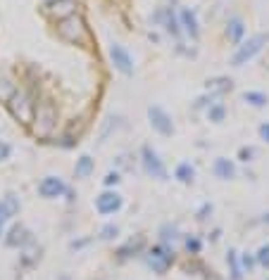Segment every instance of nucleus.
<instances>
[{"label":"nucleus","mask_w":269,"mask_h":280,"mask_svg":"<svg viewBox=\"0 0 269 280\" xmlns=\"http://www.w3.org/2000/svg\"><path fill=\"white\" fill-rule=\"evenodd\" d=\"M141 162H143V169H145V173H148V176H152V178H158V180H167V178H169L167 166L162 164L160 155L150 148V145H145V148L141 150Z\"/></svg>","instance_id":"obj_5"},{"label":"nucleus","mask_w":269,"mask_h":280,"mask_svg":"<svg viewBox=\"0 0 269 280\" xmlns=\"http://www.w3.org/2000/svg\"><path fill=\"white\" fill-rule=\"evenodd\" d=\"M160 19H162L165 29L172 33V36H179V31H181V29H179V19L174 17V12H172V10H165V12L160 15Z\"/></svg>","instance_id":"obj_17"},{"label":"nucleus","mask_w":269,"mask_h":280,"mask_svg":"<svg viewBox=\"0 0 269 280\" xmlns=\"http://www.w3.org/2000/svg\"><path fill=\"white\" fill-rule=\"evenodd\" d=\"M17 211H19V200H17L15 195H8L3 202H0V235H3V228L8 223L10 218L15 216Z\"/></svg>","instance_id":"obj_12"},{"label":"nucleus","mask_w":269,"mask_h":280,"mask_svg":"<svg viewBox=\"0 0 269 280\" xmlns=\"http://www.w3.org/2000/svg\"><path fill=\"white\" fill-rule=\"evenodd\" d=\"M93 169H95L93 159L88 155H81L79 159H76V164H74V176H76V178H88V176L93 173Z\"/></svg>","instance_id":"obj_15"},{"label":"nucleus","mask_w":269,"mask_h":280,"mask_svg":"<svg viewBox=\"0 0 269 280\" xmlns=\"http://www.w3.org/2000/svg\"><path fill=\"white\" fill-rule=\"evenodd\" d=\"M212 171L217 178L222 180H231L234 176H236V166H234V162H229V159H224V157H219V159H214V166Z\"/></svg>","instance_id":"obj_14"},{"label":"nucleus","mask_w":269,"mask_h":280,"mask_svg":"<svg viewBox=\"0 0 269 280\" xmlns=\"http://www.w3.org/2000/svg\"><path fill=\"white\" fill-rule=\"evenodd\" d=\"M267 40H269V36H264V33L250 36L246 43H241V45H238V50L234 53V57H231V64H234V67H243V64H248L255 55L264 48V43H267Z\"/></svg>","instance_id":"obj_4"},{"label":"nucleus","mask_w":269,"mask_h":280,"mask_svg":"<svg viewBox=\"0 0 269 280\" xmlns=\"http://www.w3.org/2000/svg\"><path fill=\"white\" fill-rule=\"evenodd\" d=\"M226 261L231 264V280H241V266H238V254L234 252V249H229V257H226Z\"/></svg>","instance_id":"obj_20"},{"label":"nucleus","mask_w":269,"mask_h":280,"mask_svg":"<svg viewBox=\"0 0 269 280\" xmlns=\"http://www.w3.org/2000/svg\"><path fill=\"white\" fill-rule=\"evenodd\" d=\"M8 109H10V114H12L17 121L31 126L33 114H36V102L31 100V95H29V93H24V90H15V95L8 100Z\"/></svg>","instance_id":"obj_2"},{"label":"nucleus","mask_w":269,"mask_h":280,"mask_svg":"<svg viewBox=\"0 0 269 280\" xmlns=\"http://www.w3.org/2000/svg\"><path fill=\"white\" fill-rule=\"evenodd\" d=\"M179 26H183V31L188 33L190 38H198L200 36V29H198V17L190 8H181L179 12Z\"/></svg>","instance_id":"obj_11"},{"label":"nucleus","mask_w":269,"mask_h":280,"mask_svg":"<svg viewBox=\"0 0 269 280\" xmlns=\"http://www.w3.org/2000/svg\"><path fill=\"white\" fill-rule=\"evenodd\" d=\"M207 117H210V121L219 124V121L224 119V107H222V105H212V107L207 109Z\"/></svg>","instance_id":"obj_21"},{"label":"nucleus","mask_w":269,"mask_h":280,"mask_svg":"<svg viewBox=\"0 0 269 280\" xmlns=\"http://www.w3.org/2000/svg\"><path fill=\"white\" fill-rule=\"evenodd\" d=\"M117 233H119L117 226H105L103 230H100V238H103V240H112V238H117Z\"/></svg>","instance_id":"obj_23"},{"label":"nucleus","mask_w":269,"mask_h":280,"mask_svg":"<svg viewBox=\"0 0 269 280\" xmlns=\"http://www.w3.org/2000/svg\"><path fill=\"white\" fill-rule=\"evenodd\" d=\"M74 8H76L74 0H60V3H50V5H46V15H50V17L57 15V19H64V17L74 15Z\"/></svg>","instance_id":"obj_13"},{"label":"nucleus","mask_w":269,"mask_h":280,"mask_svg":"<svg viewBox=\"0 0 269 280\" xmlns=\"http://www.w3.org/2000/svg\"><path fill=\"white\" fill-rule=\"evenodd\" d=\"M186 249L193 252V254H198V252H200V242L196 240V238H188V240H186Z\"/></svg>","instance_id":"obj_25"},{"label":"nucleus","mask_w":269,"mask_h":280,"mask_svg":"<svg viewBox=\"0 0 269 280\" xmlns=\"http://www.w3.org/2000/svg\"><path fill=\"white\" fill-rule=\"evenodd\" d=\"M255 152H253V148H243L241 150V159H243V162H250V157H253Z\"/></svg>","instance_id":"obj_28"},{"label":"nucleus","mask_w":269,"mask_h":280,"mask_svg":"<svg viewBox=\"0 0 269 280\" xmlns=\"http://www.w3.org/2000/svg\"><path fill=\"white\" fill-rule=\"evenodd\" d=\"M10 152H12V148H10L8 143H3V140H0V162H5V159L10 157Z\"/></svg>","instance_id":"obj_26"},{"label":"nucleus","mask_w":269,"mask_h":280,"mask_svg":"<svg viewBox=\"0 0 269 280\" xmlns=\"http://www.w3.org/2000/svg\"><path fill=\"white\" fill-rule=\"evenodd\" d=\"M39 193L41 197H46V200H55V197H62L67 193V185H64L62 178H57V176H46V178L39 183Z\"/></svg>","instance_id":"obj_8"},{"label":"nucleus","mask_w":269,"mask_h":280,"mask_svg":"<svg viewBox=\"0 0 269 280\" xmlns=\"http://www.w3.org/2000/svg\"><path fill=\"white\" fill-rule=\"evenodd\" d=\"M148 119H150V126L160 135H172V133H174L172 117H169L162 107H158V105H150V107H148Z\"/></svg>","instance_id":"obj_6"},{"label":"nucleus","mask_w":269,"mask_h":280,"mask_svg":"<svg viewBox=\"0 0 269 280\" xmlns=\"http://www.w3.org/2000/svg\"><path fill=\"white\" fill-rule=\"evenodd\" d=\"M241 264H243V271L246 273H253V266H255V261H253V257H248V252L241 257Z\"/></svg>","instance_id":"obj_24"},{"label":"nucleus","mask_w":269,"mask_h":280,"mask_svg":"<svg viewBox=\"0 0 269 280\" xmlns=\"http://www.w3.org/2000/svg\"><path fill=\"white\" fill-rule=\"evenodd\" d=\"M243 33H246V26H243V22H241L238 17H231L229 24H226V36H229V40H231V43H241Z\"/></svg>","instance_id":"obj_16"},{"label":"nucleus","mask_w":269,"mask_h":280,"mask_svg":"<svg viewBox=\"0 0 269 280\" xmlns=\"http://www.w3.org/2000/svg\"><path fill=\"white\" fill-rule=\"evenodd\" d=\"M243 100H246L248 105H253V107H267L269 105V98L264 93H260V90H248V93H243Z\"/></svg>","instance_id":"obj_19"},{"label":"nucleus","mask_w":269,"mask_h":280,"mask_svg":"<svg viewBox=\"0 0 269 280\" xmlns=\"http://www.w3.org/2000/svg\"><path fill=\"white\" fill-rule=\"evenodd\" d=\"M119 183V173L114 171V173H107V176H105V185H117Z\"/></svg>","instance_id":"obj_27"},{"label":"nucleus","mask_w":269,"mask_h":280,"mask_svg":"<svg viewBox=\"0 0 269 280\" xmlns=\"http://www.w3.org/2000/svg\"><path fill=\"white\" fill-rule=\"evenodd\" d=\"M31 128H33V135H39V138H50L53 135V131L57 128V109L50 100L41 102L36 107Z\"/></svg>","instance_id":"obj_1"},{"label":"nucleus","mask_w":269,"mask_h":280,"mask_svg":"<svg viewBox=\"0 0 269 280\" xmlns=\"http://www.w3.org/2000/svg\"><path fill=\"white\" fill-rule=\"evenodd\" d=\"M172 264V252L167 247H152L148 252V266H150L155 273H165Z\"/></svg>","instance_id":"obj_9"},{"label":"nucleus","mask_w":269,"mask_h":280,"mask_svg":"<svg viewBox=\"0 0 269 280\" xmlns=\"http://www.w3.org/2000/svg\"><path fill=\"white\" fill-rule=\"evenodd\" d=\"M257 264L269 268V245H262L260 252H257Z\"/></svg>","instance_id":"obj_22"},{"label":"nucleus","mask_w":269,"mask_h":280,"mask_svg":"<svg viewBox=\"0 0 269 280\" xmlns=\"http://www.w3.org/2000/svg\"><path fill=\"white\" fill-rule=\"evenodd\" d=\"M110 60L114 64V69L122 71L124 76H131L134 74V60H131V55L124 45H119V43H112L110 48Z\"/></svg>","instance_id":"obj_7"},{"label":"nucleus","mask_w":269,"mask_h":280,"mask_svg":"<svg viewBox=\"0 0 269 280\" xmlns=\"http://www.w3.org/2000/svg\"><path fill=\"white\" fill-rule=\"evenodd\" d=\"M260 135H262V138H264V140H267V143H269V124L260 126Z\"/></svg>","instance_id":"obj_29"},{"label":"nucleus","mask_w":269,"mask_h":280,"mask_svg":"<svg viewBox=\"0 0 269 280\" xmlns=\"http://www.w3.org/2000/svg\"><path fill=\"white\" fill-rule=\"evenodd\" d=\"M176 178L181 180V183H186V185H190L193 178H196V169H193L188 162H181L176 166Z\"/></svg>","instance_id":"obj_18"},{"label":"nucleus","mask_w":269,"mask_h":280,"mask_svg":"<svg viewBox=\"0 0 269 280\" xmlns=\"http://www.w3.org/2000/svg\"><path fill=\"white\" fill-rule=\"evenodd\" d=\"M95 209L98 214H103V216H110L114 211L122 209V195L119 193H103L98 200H95Z\"/></svg>","instance_id":"obj_10"},{"label":"nucleus","mask_w":269,"mask_h":280,"mask_svg":"<svg viewBox=\"0 0 269 280\" xmlns=\"http://www.w3.org/2000/svg\"><path fill=\"white\" fill-rule=\"evenodd\" d=\"M57 31H60V36H62L67 43H74V45H84L88 40L86 22L76 15H69V17H64V19H60Z\"/></svg>","instance_id":"obj_3"}]
</instances>
